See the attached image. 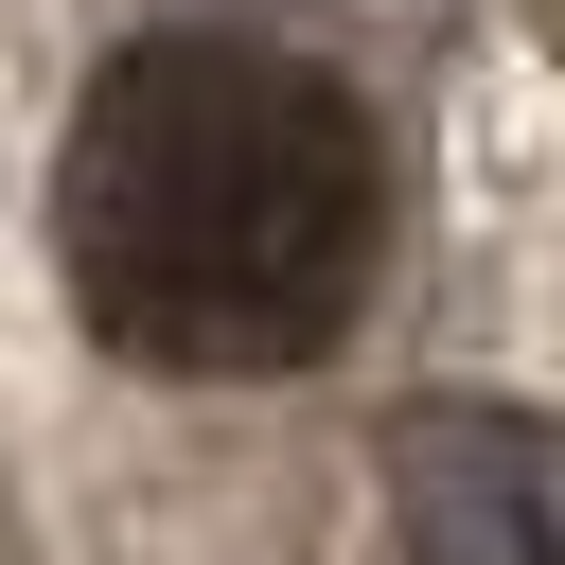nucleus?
<instances>
[{
  "mask_svg": "<svg viewBox=\"0 0 565 565\" xmlns=\"http://www.w3.org/2000/svg\"><path fill=\"white\" fill-rule=\"evenodd\" d=\"M53 247L141 371H300L388 247L371 106L282 35H141L88 71L53 159Z\"/></svg>",
  "mask_w": 565,
  "mask_h": 565,
  "instance_id": "nucleus-1",
  "label": "nucleus"
},
{
  "mask_svg": "<svg viewBox=\"0 0 565 565\" xmlns=\"http://www.w3.org/2000/svg\"><path fill=\"white\" fill-rule=\"evenodd\" d=\"M406 565H565V424L530 406H424L388 459Z\"/></svg>",
  "mask_w": 565,
  "mask_h": 565,
  "instance_id": "nucleus-2",
  "label": "nucleus"
}]
</instances>
